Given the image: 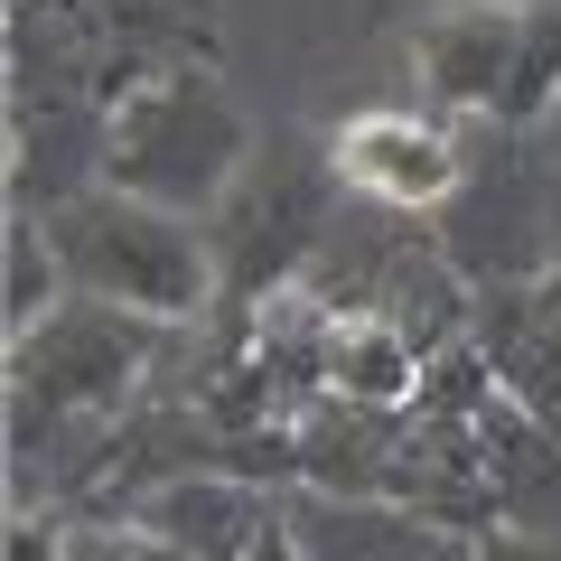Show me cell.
Returning <instances> with one entry per match:
<instances>
[{
    "label": "cell",
    "instance_id": "obj_1",
    "mask_svg": "<svg viewBox=\"0 0 561 561\" xmlns=\"http://www.w3.org/2000/svg\"><path fill=\"white\" fill-rule=\"evenodd\" d=\"M169 337L179 328L103 300H66L57 319L10 337V468H20V486L38 478V459H84V478H94L113 431L150 402Z\"/></svg>",
    "mask_w": 561,
    "mask_h": 561
},
{
    "label": "cell",
    "instance_id": "obj_2",
    "mask_svg": "<svg viewBox=\"0 0 561 561\" xmlns=\"http://www.w3.org/2000/svg\"><path fill=\"white\" fill-rule=\"evenodd\" d=\"M402 76L459 131L542 140L561 113V0H440L402 28Z\"/></svg>",
    "mask_w": 561,
    "mask_h": 561
},
{
    "label": "cell",
    "instance_id": "obj_3",
    "mask_svg": "<svg viewBox=\"0 0 561 561\" xmlns=\"http://www.w3.org/2000/svg\"><path fill=\"white\" fill-rule=\"evenodd\" d=\"M253 160H262V122L243 113V94L216 66H160L131 94H113V122H103V187L197 225L234 206Z\"/></svg>",
    "mask_w": 561,
    "mask_h": 561
},
{
    "label": "cell",
    "instance_id": "obj_4",
    "mask_svg": "<svg viewBox=\"0 0 561 561\" xmlns=\"http://www.w3.org/2000/svg\"><path fill=\"white\" fill-rule=\"evenodd\" d=\"M38 225H47V243H57L76 300L131 309V319H160V328H197L206 309L225 300L216 225H197V216L140 206V197H122V187H84V197H66L57 216H38Z\"/></svg>",
    "mask_w": 561,
    "mask_h": 561
},
{
    "label": "cell",
    "instance_id": "obj_5",
    "mask_svg": "<svg viewBox=\"0 0 561 561\" xmlns=\"http://www.w3.org/2000/svg\"><path fill=\"white\" fill-rule=\"evenodd\" d=\"M319 150H328V179H337L346 206H375L393 225H440L449 197L468 187L478 131L440 122L431 103H365V113L328 122Z\"/></svg>",
    "mask_w": 561,
    "mask_h": 561
},
{
    "label": "cell",
    "instance_id": "obj_6",
    "mask_svg": "<svg viewBox=\"0 0 561 561\" xmlns=\"http://www.w3.org/2000/svg\"><path fill=\"white\" fill-rule=\"evenodd\" d=\"M328 206H337V179H328L319 140H280V160L262 150L234 206L216 216V272H225L216 309H272V290H290L328 243Z\"/></svg>",
    "mask_w": 561,
    "mask_h": 561
},
{
    "label": "cell",
    "instance_id": "obj_7",
    "mask_svg": "<svg viewBox=\"0 0 561 561\" xmlns=\"http://www.w3.org/2000/svg\"><path fill=\"white\" fill-rule=\"evenodd\" d=\"M113 515H131L140 534H160L169 552H187V561H243L253 534L280 515V486H262L253 468H187V478L140 486Z\"/></svg>",
    "mask_w": 561,
    "mask_h": 561
},
{
    "label": "cell",
    "instance_id": "obj_8",
    "mask_svg": "<svg viewBox=\"0 0 561 561\" xmlns=\"http://www.w3.org/2000/svg\"><path fill=\"white\" fill-rule=\"evenodd\" d=\"M290 524H300L309 561H478L468 524H440L393 496H309V486H290Z\"/></svg>",
    "mask_w": 561,
    "mask_h": 561
},
{
    "label": "cell",
    "instance_id": "obj_9",
    "mask_svg": "<svg viewBox=\"0 0 561 561\" xmlns=\"http://www.w3.org/2000/svg\"><path fill=\"white\" fill-rule=\"evenodd\" d=\"M66 300H76V290H66V262H57V243H47V225L10 216V300H0L10 337H28L38 319H57Z\"/></svg>",
    "mask_w": 561,
    "mask_h": 561
},
{
    "label": "cell",
    "instance_id": "obj_10",
    "mask_svg": "<svg viewBox=\"0 0 561 561\" xmlns=\"http://www.w3.org/2000/svg\"><path fill=\"white\" fill-rule=\"evenodd\" d=\"M57 561H187V552H169L160 534H140L131 515H66Z\"/></svg>",
    "mask_w": 561,
    "mask_h": 561
},
{
    "label": "cell",
    "instance_id": "obj_11",
    "mask_svg": "<svg viewBox=\"0 0 561 561\" xmlns=\"http://www.w3.org/2000/svg\"><path fill=\"white\" fill-rule=\"evenodd\" d=\"M478 561H561V534H542V524H486Z\"/></svg>",
    "mask_w": 561,
    "mask_h": 561
},
{
    "label": "cell",
    "instance_id": "obj_12",
    "mask_svg": "<svg viewBox=\"0 0 561 561\" xmlns=\"http://www.w3.org/2000/svg\"><path fill=\"white\" fill-rule=\"evenodd\" d=\"M243 561H309L300 524H290V496H280V515H272V524H262V534H253V552H243Z\"/></svg>",
    "mask_w": 561,
    "mask_h": 561
},
{
    "label": "cell",
    "instance_id": "obj_13",
    "mask_svg": "<svg viewBox=\"0 0 561 561\" xmlns=\"http://www.w3.org/2000/svg\"><path fill=\"white\" fill-rule=\"evenodd\" d=\"M421 10H440V0H356V20H365V28H412Z\"/></svg>",
    "mask_w": 561,
    "mask_h": 561
},
{
    "label": "cell",
    "instance_id": "obj_14",
    "mask_svg": "<svg viewBox=\"0 0 561 561\" xmlns=\"http://www.w3.org/2000/svg\"><path fill=\"white\" fill-rule=\"evenodd\" d=\"M534 290H542V309L561 319V262H552V280H534Z\"/></svg>",
    "mask_w": 561,
    "mask_h": 561
},
{
    "label": "cell",
    "instance_id": "obj_15",
    "mask_svg": "<svg viewBox=\"0 0 561 561\" xmlns=\"http://www.w3.org/2000/svg\"><path fill=\"white\" fill-rule=\"evenodd\" d=\"M542 160H552V169H561V113H552V131H542Z\"/></svg>",
    "mask_w": 561,
    "mask_h": 561
}]
</instances>
